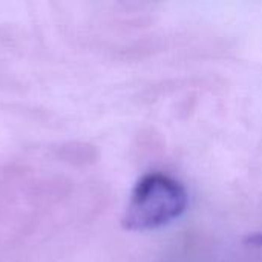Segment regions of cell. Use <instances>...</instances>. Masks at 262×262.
Segmentation results:
<instances>
[{"label": "cell", "instance_id": "1", "mask_svg": "<svg viewBox=\"0 0 262 262\" xmlns=\"http://www.w3.org/2000/svg\"><path fill=\"white\" fill-rule=\"evenodd\" d=\"M186 207L187 192L178 181L163 173H149L134 187L123 226L135 232L158 229L180 218Z\"/></svg>", "mask_w": 262, "mask_h": 262}, {"label": "cell", "instance_id": "2", "mask_svg": "<svg viewBox=\"0 0 262 262\" xmlns=\"http://www.w3.org/2000/svg\"><path fill=\"white\" fill-rule=\"evenodd\" d=\"M252 244H256V246H262V233H258V235H255V236H252L250 239H249Z\"/></svg>", "mask_w": 262, "mask_h": 262}]
</instances>
